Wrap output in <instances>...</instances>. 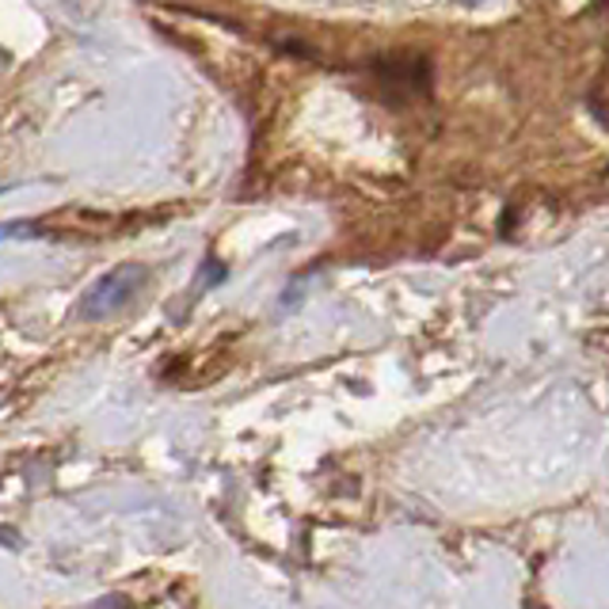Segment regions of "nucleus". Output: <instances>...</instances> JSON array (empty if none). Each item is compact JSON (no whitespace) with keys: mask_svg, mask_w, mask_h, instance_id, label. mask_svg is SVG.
Instances as JSON below:
<instances>
[{"mask_svg":"<svg viewBox=\"0 0 609 609\" xmlns=\"http://www.w3.org/2000/svg\"><path fill=\"white\" fill-rule=\"evenodd\" d=\"M146 282H149V271L141 263L114 267V271L100 274V279H96L84 293H80L77 317L88 320V325L114 317V312H122L127 304H133V298H138V293L146 290Z\"/></svg>","mask_w":609,"mask_h":609,"instance_id":"f257e3e1","label":"nucleus"}]
</instances>
